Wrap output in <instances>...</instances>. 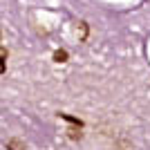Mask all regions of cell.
Wrapping results in <instances>:
<instances>
[{
	"mask_svg": "<svg viewBox=\"0 0 150 150\" xmlns=\"http://www.w3.org/2000/svg\"><path fill=\"white\" fill-rule=\"evenodd\" d=\"M54 61H56V63H65V61H67V52H65V50H56V52H54Z\"/></svg>",
	"mask_w": 150,
	"mask_h": 150,
	"instance_id": "2",
	"label": "cell"
},
{
	"mask_svg": "<svg viewBox=\"0 0 150 150\" xmlns=\"http://www.w3.org/2000/svg\"><path fill=\"white\" fill-rule=\"evenodd\" d=\"M7 150H25V141L18 139V137L9 139V141H7Z\"/></svg>",
	"mask_w": 150,
	"mask_h": 150,
	"instance_id": "1",
	"label": "cell"
},
{
	"mask_svg": "<svg viewBox=\"0 0 150 150\" xmlns=\"http://www.w3.org/2000/svg\"><path fill=\"white\" fill-rule=\"evenodd\" d=\"M69 139H81L83 137V132H81V128H69Z\"/></svg>",
	"mask_w": 150,
	"mask_h": 150,
	"instance_id": "3",
	"label": "cell"
}]
</instances>
